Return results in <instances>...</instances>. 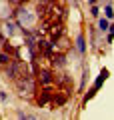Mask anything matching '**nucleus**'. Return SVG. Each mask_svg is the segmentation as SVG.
Returning <instances> with one entry per match:
<instances>
[{
  "label": "nucleus",
  "mask_w": 114,
  "mask_h": 120,
  "mask_svg": "<svg viewBox=\"0 0 114 120\" xmlns=\"http://www.w3.org/2000/svg\"><path fill=\"white\" fill-rule=\"evenodd\" d=\"M14 84H16L18 92H20L22 96H24V94H32L34 90H36V86H34V80H32V76H30V74H24V76L16 78V80H14Z\"/></svg>",
  "instance_id": "obj_1"
},
{
  "label": "nucleus",
  "mask_w": 114,
  "mask_h": 120,
  "mask_svg": "<svg viewBox=\"0 0 114 120\" xmlns=\"http://www.w3.org/2000/svg\"><path fill=\"white\" fill-rule=\"evenodd\" d=\"M24 74H28V68H26L24 62H18V60H12L8 66H6V76L12 78V80H16V78L24 76Z\"/></svg>",
  "instance_id": "obj_2"
},
{
  "label": "nucleus",
  "mask_w": 114,
  "mask_h": 120,
  "mask_svg": "<svg viewBox=\"0 0 114 120\" xmlns=\"http://www.w3.org/2000/svg\"><path fill=\"white\" fill-rule=\"evenodd\" d=\"M36 76H38V82H40V84H44V86H50L52 82H54V76H52L50 70H38Z\"/></svg>",
  "instance_id": "obj_3"
},
{
  "label": "nucleus",
  "mask_w": 114,
  "mask_h": 120,
  "mask_svg": "<svg viewBox=\"0 0 114 120\" xmlns=\"http://www.w3.org/2000/svg\"><path fill=\"white\" fill-rule=\"evenodd\" d=\"M106 78H108V70L104 68V70H102L100 74H98V78H96V82H94V86H92V90H90V92H88V96H86V98H92V96H94V92H96V90H98V88H100V86H102V82H104Z\"/></svg>",
  "instance_id": "obj_4"
},
{
  "label": "nucleus",
  "mask_w": 114,
  "mask_h": 120,
  "mask_svg": "<svg viewBox=\"0 0 114 120\" xmlns=\"http://www.w3.org/2000/svg\"><path fill=\"white\" fill-rule=\"evenodd\" d=\"M50 98H52V90H50V88H44V90H42V94H38L36 100H38V104H46Z\"/></svg>",
  "instance_id": "obj_5"
},
{
  "label": "nucleus",
  "mask_w": 114,
  "mask_h": 120,
  "mask_svg": "<svg viewBox=\"0 0 114 120\" xmlns=\"http://www.w3.org/2000/svg\"><path fill=\"white\" fill-rule=\"evenodd\" d=\"M52 64L58 66V68H64V66H66V58H64L62 54H58V56H54V58H52Z\"/></svg>",
  "instance_id": "obj_6"
},
{
  "label": "nucleus",
  "mask_w": 114,
  "mask_h": 120,
  "mask_svg": "<svg viewBox=\"0 0 114 120\" xmlns=\"http://www.w3.org/2000/svg\"><path fill=\"white\" fill-rule=\"evenodd\" d=\"M10 62H12V58L8 52H0V66H8Z\"/></svg>",
  "instance_id": "obj_7"
},
{
  "label": "nucleus",
  "mask_w": 114,
  "mask_h": 120,
  "mask_svg": "<svg viewBox=\"0 0 114 120\" xmlns=\"http://www.w3.org/2000/svg\"><path fill=\"white\" fill-rule=\"evenodd\" d=\"M54 82H56V84H68V78H66V74H56V76H54Z\"/></svg>",
  "instance_id": "obj_8"
},
{
  "label": "nucleus",
  "mask_w": 114,
  "mask_h": 120,
  "mask_svg": "<svg viewBox=\"0 0 114 120\" xmlns=\"http://www.w3.org/2000/svg\"><path fill=\"white\" fill-rule=\"evenodd\" d=\"M76 44H78V50H80V52H84L86 50V44H84V36H78V38H76Z\"/></svg>",
  "instance_id": "obj_9"
},
{
  "label": "nucleus",
  "mask_w": 114,
  "mask_h": 120,
  "mask_svg": "<svg viewBox=\"0 0 114 120\" xmlns=\"http://www.w3.org/2000/svg\"><path fill=\"white\" fill-rule=\"evenodd\" d=\"M98 26H100V30H108V26H110V22L106 20V18H102V20H100V24H98Z\"/></svg>",
  "instance_id": "obj_10"
},
{
  "label": "nucleus",
  "mask_w": 114,
  "mask_h": 120,
  "mask_svg": "<svg viewBox=\"0 0 114 120\" xmlns=\"http://www.w3.org/2000/svg\"><path fill=\"white\" fill-rule=\"evenodd\" d=\"M104 12H106V16H108V18H112V16H114V10H112V6H106V8H104Z\"/></svg>",
  "instance_id": "obj_11"
},
{
  "label": "nucleus",
  "mask_w": 114,
  "mask_h": 120,
  "mask_svg": "<svg viewBox=\"0 0 114 120\" xmlns=\"http://www.w3.org/2000/svg\"><path fill=\"white\" fill-rule=\"evenodd\" d=\"M108 28H110V38H108V40L112 42V38H114V24H112V26H108Z\"/></svg>",
  "instance_id": "obj_12"
}]
</instances>
